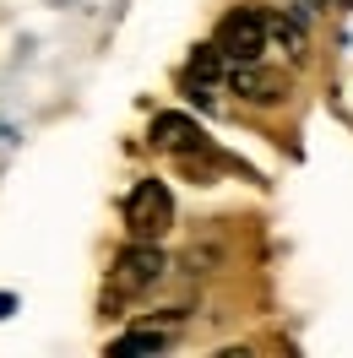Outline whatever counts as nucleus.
<instances>
[{
  "label": "nucleus",
  "mask_w": 353,
  "mask_h": 358,
  "mask_svg": "<svg viewBox=\"0 0 353 358\" xmlns=\"http://www.w3.org/2000/svg\"><path fill=\"white\" fill-rule=\"evenodd\" d=\"M163 271H169V261H163L158 239H131V245L114 255L109 288H114V299H136V293H153L163 282Z\"/></svg>",
  "instance_id": "obj_1"
},
{
  "label": "nucleus",
  "mask_w": 353,
  "mask_h": 358,
  "mask_svg": "<svg viewBox=\"0 0 353 358\" xmlns=\"http://www.w3.org/2000/svg\"><path fill=\"white\" fill-rule=\"evenodd\" d=\"M125 228H131V239H169L174 234V196H169V185H158V179H141L131 185V196H125Z\"/></svg>",
  "instance_id": "obj_2"
},
{
  "label": "nucleus",
  "mask_w": 353,
  "mask_h": 358,
  "mask_svg": "<svg viewBox=\"0 0 353 358\" xmlns=\"http://www.w3.org/2000/svg\"><path fill=\"white\" fill-rule=\"evenodd\" d=\"M218 55L228 60V66H250V60H261L266 55V11H228L218 22Z\"/></svg>",
  "instance_id": "obj_3"
},
{
  "label": "nucleus",
  "mask_w": 353,
  "mask_h": 358,
  "mask_svg": "<svg viewBox=\"0 0 353 358\" xmlns=\"http://www.w3.org/2000/svg\"><path fill=\"white\" fill-rule=\"evenodd\" d=\"M228 92L244 98V103H283L288 98V71H272V66H261V60L228 66Z\"/></svg>",
  "instance_id": "obj_4"
},
{
  "label": "nucleus",
  "mask_w": 353,
  "mask_h": 358,
  "mask_svg": "<svg viewBox=\"0 0 353 358\" xmlns=\"http://www.w3.org/2000/svg\"><path fill=\"white\" fill-rule=\"evenodd\" d=\"M147 147L153 152H174V157H185V152H207V136H201V125L191 120V114H153V125H147Z\"/></svg>",
  "instance_id": "obj_5"
},
{
  "label": "nucleus",
  "mask_w": 353,
  "mask_h": 358,
  "mask_svg": "<svg viewBox=\"0 0 353 358\" xmlns=\"http://www.w3.org/2000/svg\"><path fill=\"white\" fill-rule=\"evenodd\" d=\"M266 38L283 49L288 60H299L305 55V17L299 11H266Z\"/></svg>",
  "instance_id": "obj_6"
},
{
  "label": "nucleus",
  "mask_w": 353,
  "mask_h": 358,
  "mask_svg": "<svg viewBox=\"0 0 353 358\" xmlns=\"http://www.w3.org/2000/svg\"><path fill=\"white\" fill-rule=\"evenodd\" d=\"M228 66L218 55V44H201L196 55H191V66H185V87L191 92H212V82H218V71Z\"/></svg>",
  "instance_id": "obj_7"
},
{
  "label": "nucleus",
  "mask_w": 353,
  "mask_h": 358,
  "mask_svg": "<svg viewBox=\"0 0 353 358\" xmlns=\"http://www.w3.org/2000/svg\"><path fill=\"white\" fill-rule=\"evenodd\" d=\"M163 342H169L163 331H136V336H120V342H114V353H158Z\"/></svg>",
  "instance_id": "obj_8"
},
{
  "label": "nucleus",
  "mask_w": 353,
  "mask_h": 358,
  "mask_svg": "<svg viewBox=\"0 0 353 358\" xmlns=\"http://www.w3.org/2000/svg\"><path fill=\"white\" fill-rule=\"evenodd\" d=\"M6 310H11V299H6V293H0V315H6Z\"/></svg>",
  "instance_id": "obj_9"
},
{
  "label": "nucleus",
  "mask_w": 353,
  "mask_h": 358,
  "mask_svg": "<svg viewBox=\"0 0 353 358\" xmlns=\"http://www.w3.org/2000/svg\"><path fill=\"white\" fill-rule=\"evenodd\" d=\"M342 6H353V0H342Z\"/></svg>",
  "instance_id": "obj_10"
}]
</instances>
